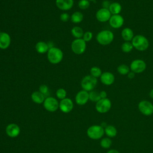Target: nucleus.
I'll return each mask as SVG.
<instances>
[{
    "instance_id": "obj_1",
    "label": "nucleus",
    "mask_w": 153,
    "mask_h": 153,
    "mask_svg": "<svg viewBox=\"0 0 153 153\" xmlns=\"http://www.w3.org/2000/svg\"><path fill=\"white\" fill-rule=\"evenodd\" d=\"M133 46L136 50L140 51H143L149 47V41L148 39L142 35H137L134 36L131 40Z\"/></svg>"
},
{
    "instance_id": "obj_2",
    "label": "nucleus",
    "mask_w": 153,
    "mask_h": 153,
    "mask_svg": "<svg viewBox=\"0 0 153 153\" xmlns=\"http://www.w3.org/2000/svg\"><path fill=\"white\" fill-rule=\"evenodd\" d=\"M114 33L109 30H103L99 32L96 36V40L102 45H107L114 40Z\"/></svg>"
},
{
    "instance_id": "obj_3",
    "label": "nucleus",
    "mask_w": 153,
    "mask_h": 153,
    "mask_svg": "<svg viewBox=\"0 0 153 153\" xmlns=\"http://www.w3.org/2000/svg\"><path fill=\"white\" fill-rule=\"evenodd\" d=\"M63 57L62 51L57 47H52L49 48L47 52V59L48 61L53 64H57L60 63Z\"/></svg>"
},
{
    "instance_id": "obj_4",
    "label": "nucleus",
    "mask_w": 153,
    "mask_h": 153,
    "mask_svg": "<svg viewBox=\"0 0 153 153\" xmlns=\"http://www.w3.org/2000/svg\"><path fill=\"white\" fill-rule=\"evenodd\" d=\"M104 128L101 126L93 125L90 126L87 130V136L91 139L97 140L100 139L104 134Z\"/></svg>"
},
{
    "instance_id": "obj_5",
    "label": "nucleus",
    "mask_w": 153,
    "mask_h": 153,
    "mask_svg": "<svg viewBox=\"0 0 153 153\" xmlns=\"http://www.w3.org/2000/svg\"><path fill=\"white\" fill-rule=\"evenodd\" d=\"M97 84V78L90 75H87L82 78L81 85L84 90L87 91H91L95 88Z\"/></svg>"
},
{
    "instance_id": "obj_6",
    "label": "nucleus",
    "mask_w": 153,
    "mask_h": 153,
    "mask_svg": "<svg viewBox=\"0 0 153 153\" xmlns=\"http://www.w3.org/2000/svg\"><path fill=\"white\" fill-rule=\"evenodd\" d=\"M86 48V42L82 38L74 40L71 44L72 51L76 54H82Z\"/></svg>"
},
{
    "instance_id": "obj_7",
    "label": "nucleus",
    "mask_w": 153,
    "mask_h": 153,
    "mask_svg": "<svg viewBox=\"0 0 153 153\" xmlns=\"http://www.w3.org/2000/svg\"><path fill=\"white\" fill-rule=\"evenodd\" d=\"M139 111L144 115L150 116L153 114V105L148 100H141L138 104Z\"/></svg>"
},
{
    "instance_id": "obj_8",
    "label": "nucleus",
    "mask_w": 153,
    "mask_h": 153,
    "mask_svg": "<svg viewBox=\"0 0 153 153\" xmlns=\"http://www.w3.org/2000/svg\"><path fill=\"white\" fill-rule=\"evenodd\" d=\"M96 109L99 113H106L108 112L111 108V102L108 98L101 99L96 104Z\"/></svg>"
},
{
    "instance_id": "obj_9",
    "label": "nucleus",
    "mask_w": 153,
    "mask_h": 153,
    "mask_svg": "<svg viewBox=\"0 0 153 153\" xmlns=\"http://www.w3.org/2000/svg\"><path fill=\"white\" fill-rule=\"evenodd\" d=\"M146 68V63L141 59H135L131 62L130 66L131 71L135 74H139L143 72Z\"/></svg>"
},
{
    "instance_id": "obj_10",
    "label": "nucleus",
    "mask_w": 153,
    "mask_h": 153,
    "mask_svg": "<svg viewBox=\"0 0 153 153\" xmlns=\"http://www.w3.org/2000/svg\"><path fill=\"white\" fill-rule=\"evenodd\" d=\"M44 108L49 112H54L59 108L58 101L53 97H48L44 101Z\"/></svg>"
},
{
    "instance_id": "obj_11",
    "label": "nucleus",
    "mask_w": 153,
    "mask_h": 153,
    "mask_svg": "<svg viewBox=\"0 0 153 153\" xmlns=\"http://www.w3.org/2000/svg\"><path fill=\"white\" fill-rule=\"evenodd\" d=\"M111 17V13L107 8H102L99 9L96 14L97 20L100 22H106L109 21Z\"/></svg>"
},
{
    "instance_id": "obj_12",
    "label": "nucleus",
    "mask_w": 153,
    "mask_h": 153,
    "mask_svg": "<svg viewBox=\"0 0 153 153\" xmlns=\"http://www.w3.org/2000/svg\"><path fill=\"white\" fill-rule=\"evenodd\" d=\"M124 18L120 14H115L111 16L109 23L110 26L114 29L121 27L124 24Z\"/></svg>"
},
{
    "instance_id": "obj_13",
    "label": "nucleus",
    "mask_w": 153,
    "mask_h": 153,
    "mask_svg": "<svg viewBox=\"0 0 153 153\" xmlns=\"http://www.w3.org/2000/svg\"><path fill=\"white\" fill-rule=\"evenodd\" d=\"M74 108L73 102L71 99L65 98L59 103V108L64 113H68L71 112Z\"/></svg>"
},
{
    "instance_id": "obj_14",
    "label": "nucleus",
    "mask_w": 153,
    "mask_h": 153,
    "mask_svg": "<svg viewBox=\"0 0 153 153\" xmlns=\"http://www.w3.org/2000/svg\"><path fill=\"white\" fill-rule=\"evenodd\" d=\"M89 100V93L85 90L79 91L75 96V102L79 105H85Z\"/></svg>"
},
{
    "instance_id": "obj_15",
    "label": "nucleus",
    "mask_w": 153,
    "mask_h": 153,
    "mask_svg": "<svg viewBox=\"0 0 153 153\" xmlns=\"http://www.w3.org/2000/svg\"><path fill=\"white\" fill-rule=\"evenodd\" d=\"M5 131L8 136L11 137H16L19 134L20 130L16 124L11 123L7 126Z\"/></svg>"
},
{
    "instance_id": "obj_16",
    "label": "nucleus",
    "mask_w": 153,
    "mask_h": 153,
    "mask_svg": "<svg viewBox=\"0 0 153 153\" xmlns=\"http://www.w3.org/2000/svg\"><path fill=\"white\" fill-rule=\"evenodd\" d=\"M100 81L102 84L106 85L112 84L115 81V76L110 72H105L100 76Z\"/></svg>"
},
{
    "instance_id": "obj_17",
    "label": "nucleus",
    "mask_w": 153,
    "mask_h": 153,
    "mask_svg": "<svg viewBox=\"0 0 153 153\" xmlns=\"http://www.w3.org/2000/svg\"><path fill=\"white\" fill-rule=\"evenodd\" d=\"M56 4L58 8L66 11L72 8L74 5V0H56Z\"/></svg>"
},
{
    "instance_id": "obj_18",
    "label": "nucleus",
    "mask_w": 153,
    "mask_h": 153,
    "mask_svg": "<svg viewBox=\"0 0 153 153\" xmlns=\"http://www.w3.org/2000/svg\"><path fill=\"white\" fill-rule=\"evenodd\" d=\"M11 44V38L6 32H0V48L6 49Z\"/></svg>"
},
{
    "instance_id": "obj_19",
    "label": "nucleus",
    "mask_w": 153,
    "mask_h": 153,
    "mask_svg": "<svg viewBox=\"0 0 153 153\" xmlns=\"http://www.w3.org/2000/svg\"><path fill=\"white\" fill-rule=\"evenodd\" d=\"M121 36L125 41H130L133 38L134 33L130 28L126 27L121 32Z\"/></svg>"
},
{
    "instance_id": "obj_20",
    "label": "nucleus",
    "mask_w": 153,
    "mask_h": 153,
    "mask_svg": "<svg viewBox=\"0 0 153 153\" xmlns=\"http://www.w3.org/2000/svg\"><path fill=\"white\" fill-rule=\"evenodd\" d=\"M31 99L33 100V102L40 104L41 103H43L45 99V95H44L42 93H41L39 91H34L32 93L31 95Z\"/></svg>"
},
{
    "instance_id": "obj_21",
    "label": "nucleus",
    "mask_w": 153,
    "mask_h": 153,
    "mask_svg": "<svg viewBox=\"0 0 153 153\" xmlns=\"http://www.w3.org/2000/svg\"><path fill=\"white\" fill-rule=\"evenodd\" d=\"M35 49L38 53L43 54L46 52H48L49 50V47L47 43L44 41H39L36 44Z\"/></svg>"
},
{
    "instance_id": "obj_22",
    "label": "nucleus",
    "mask_w": 153,
    "mask_h": 153,
    "mask_svg": "<svg viewBox=\"0 0 153 153\" xmlns=\"http://www.w3.org/2000/svg\"><path fill=\"white\" fill-rule=\"evenodd\" d=\"M121 9H122V7L121 4L117 2H112L108 8L110 13L112 15L119 14L121 11Z\"/></svg>"
},
{
    "instance_id": "obj_23",
    "label": "nucleus",
    "mask_w": 153,
    "mask_h": 153,
    "mask_svg": "<svg viewBox=\"0 0 153 153\" xmlns=\"http://www.w3.org/2000/svg\"><path fill=\"white\" fill-rule=\"evenodd\" d=\"M104 131H105V133L109 137H114L116 136L117 134V130L116 128L112 125H108L104 128Z\"/></svg>"
},
{
    "instance_id": "obj_24",
    "label": "nucleus",
    "mask_w": 153,
    "mask_h": 153,
    "mask_svg": "<svg viewBox=\"0 0 153 153\" xmlns=\"http://www.w3.org/2000/svg\"><path fill=\"white\" fill-rule=\"evenodd\" d=\"M84 16L82 13L79 11H76L74 13L72 14V15L71 16V20L72 22L74 23H79L81 22L83 20Z\"/></svg>"
},
{
    "instance_id": "obj_25",
    "label": "nucleus",
    "mask_w": 153,
    "mask_h": 153,
    "mask_svg": "<svg viewBox=\"0 0 153 153\" xmlns=\"http://www.w3.org/2000/svg\"><path fill=\"white\" fill-rule=\"evenodd\" d=\"M71 33L72 35L76 39L81 38L83 36V35L84 33L82 29L78 26L74 27L71 30Z\"/></svg>"
},
{
    "instance_id": "obj_26",
    "label": "nucleus",
    "mask_w": 153,
    "mask_h": 153,
    "mask_svg": "<svg viewBox=\"0 0 153 153\" xmlns=\"http://www.w3.org/2000/svg\"><path fill=\"white\" fill-rule=\"evenodd\" d=\"M130 68L127 65H125V64H121L119 65L117 68V72L122 75H127L130 72Z\"/></svg>"
},
{
    "instance_id": "obj_27",
    "label": "nucleus",
    "mask_w": 153,
    "mask_h": 153,
    "mask_svg": "<svg viewBox=\"0 0 153 153\" xmlns=\"http://www.w3.org/2000/svg\"><path fill=\"white\" fill-rule=\"evenodd\" d=\"M133 46L130 41H125L121 45V50L124 53H129L133 50Z\"/></svg>"
},
{
    "instance_id": "obj_28",
    "label": "nucleus",
    "mask_w": 153,
    "mask_h": 153,
    "mask_svg": "<svg viewBox=\"0 0 153 153\" xmlns=\"http://www.w3.org/2000/svg\"><path fill=\"white\" fill-rule=\"evenodd\" d=\"M89 93V100H90L92 102H98L100 99H101L100 94L99 92L96 91H90Z\"/></svg>"
},
{
    "instance_id": "obj_29",
    "label": "nucleus",
    "mask_w": 153,
    "mask_h": 153,
    "mask_svg": "<svg viewBox=\"0 0 153 153\" xmlns=\"http://www.w3.org/2000/svg\"><path fill=\"white\" fill-rule=\"evenodd\" d=\"M100 145L103 148L108 149L111 147L112 145V140L109 137H104L100 140Z\"/></svg>"
},
{
    "instance_id": "obj_30",
    "label": "nucleus",
    "mask_w": 153,
    "mask_h": 153,
    "mask_svg": "<svg viewBox=\"0 0 153 153\" xmlns=\"http://www.w3.org/2000/svg\"><path fill=\"white\" fill-rule=\"evenodd\" d=\"M102 74V72L100 68H99L97 66H93L90 69L91 75L96 78L98 77H100Z\"/></svg>"
},
{
    "instance_id": "obj_31",
    "label": "nucleus",
    "mask_w": 153,
    "mask_h": 153,
    "mask_svg": "<svg viewBox=\"0 0 153 153\" xmlns=\"http://www.w3.org/2000/svg\"><path fill=\"white\" fill-rule=\"evenodd\" d=\"M56 96L59 99H61V100L66 98V91L63 88H59L56 91Z\"/></svg>"
},
{
    "instance_id": "obj_32",
    "label": "nucleus",
    "mask_w": 153,
    "mask_h": 153,
    "mask_svg": "<svg viewBox=\"0 0 153 153\" xmlns=\"http://www.w3.org/2000/svg\"><path fill=\"white\" fill-rule=\"evenodd\" d=\"M90 6V2L88 0H80L78 2V7L82 10L87 9Z\"/></svg>"
},
{
    "instance_id": "obj_33",
    "label": "nucleus",
    "mask_w": 153,
    "mask_h": 153,
    "mask_svg": "<svg viewBox=\"0 0 153 153\" xmlns=\"http://www.w3.org/2000/svg\"><path fill=\"white\" fill-rule=\"evenodd\" d=\"M83 39L85 41V42H88L90 41L92 38H93V33L90 32V31H87V32H85L84 35H83Z\"/></svg>"
},
{
    "instance_id": "obj_34",
    "label": "nucleus",
    "mask_w": 153,
    "mask_h": 153,
    "mask_svg": "<svg viewBox=\"0 0 153 153\" xmlns=\"http://www.w3.org/2000/svg\"><path fill=\"white\" fill-rule=\"evenodd\" d=\"M39 91L41 93H42L44 95L47 94L48 93V87H47L46 85H45V84H42V85H41L40 87H39Z\"/></svg>"
},
{
    "instance_id": "obj_35",
    "label": "nucleus",
    "mask_w": 153,
    "mask_h": 153,
    "mask_svg": "<svg viewBox=\"0 0 153 153\" xmlns=\"http://www.w3.org/2000/svg\"><path fill=\"white\" fill-rule=\"evenodd\" d=\"M60 20H61L62 22H68V21L69 20L70 16H69V15L68 13H62V14H60Z\"/></svg>"
},
{
    "instance_id": "obj_36",
    "label": "nucleus",
    "mask_w": 153,
    "mask_h": 153,
    "mask_svg": "<svg viewBox=\"0 0 153 153\" xmlns=\"http://www.w3.org/2000/svg\"><path fill=\"white\" fill-rule=\"evenodd\" d=\"M111 3H110V1H104L103 2V3H102V7L104 8L108 9L109 6H110V5H111Z\"/></svg>"
},
{
    "instance_id": "obj_37",
    "label": "nucleus",
    "mask_w": 153,
    "mask_h": 153,
    "mask_svg": "<svg viewBox=\"0 0 153 153\" xmlns=\"http://www.w3.org/2000/svg\"><path fill=\"white\" fill-rule=\"evenodd\" d=\"M99 94L101 99H105L107 97V93L105 91H101L100 92H99Z\"/></svg>"
},
{
    "instance_id": "obj_38",
    "label": "nucleus",
    "mask_w": 153,
    "mask_h": 153,
    "mask_svg": "<svg viewBox=\"0 0 153 153\" xmlns=\"http://www.w3.org/2000/svg\"><path fill=\"white\" fill-rule=\"evenodd\" d=\"M127 75V77L129 78V79H133L134 78L135 76V73L132 72V71H130L128 72V74Z\"/></svg>"
},
{
    "instance_id": "obj_39",
    "label": "nucleus",
    "mask_w": 153,
    "mask_h": 153,
    "mask_svg": "<svg viewBox=\"0 0 153 153\" xmlns=\"http://www.w3.org/2000/svg\"><path fill=\"white\" fill-rule=\"evenodd\" d=\"M106 153H120V152L116 149H110Z\"/></svg>"
},
{
    "instance_id": "obj_40",
    "label": "nucleus",
    "mask_w": 153,
    "mask_h": 153,
    "mask_svg": "<svg viewBox=\"0 0 153 153\" xmlns=\"http://www.w3.org/2000/svg\"><path fill=\"white\" fill-rule=\"evenodd\" d=\"M149 96L151 98L153 99V88L151 90L150 92H149Z\"/></svg>"
},
{
    "instance_id": "obj_41",
    "label": "nucleus",
    "mask_w": 153,
    "mask_h": 153,
    "mask_svg": "<svg viewBox=\"0 0 153 153\" xmlns=\"http://www.w3.org/2000/svg\"><path fill=\"white\" fill-rule=\"evenodd\" d=\"M88 1H95V0H88Z\"/></svg>"
}]
</instances>
